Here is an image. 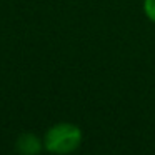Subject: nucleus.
<instances>
[{
    "label": "nucleus",
    "instance_id": "nucleus-1",
    "mask_svg": "<svg viewBox=\"0 0 155 155\" xmlns=\"http://www.w3.org/2000/svg\"><path fill=\"white\" fill-rule=\"evenodd\" d=\"M82 143V132L77 125L64 122L50 127L45 132L44 147L50 153L55 155H68L75 152Z\"/></svg>",
    "mask_w": 155,
    "mask_h": 155
},
{
    "label": "nucleus",
    "instance_id": "nucleus-2",
    "mask_svg": "<svg viewBox=\"0 0 155 155\" xmlns=\"http://www.w3.org/2000/svg\"><path fill=\"white\" fill-rule=\"evenodd\" d=\"M42 147L44 142H40L34 134H22L15 142V150L20 155H38Z\"/></svg>",
    "mask_w": 155,
    "mask_h": 155
},
{
    "label": "nucleus",
    "instance_id": "nucleus-3",
    "mask_svg": "<svg viewBox=\"0 0 155 155\" xmlns=\"http://www.w3.org/2000/svg\"><path fill=\"white\" fill-rule=\"evenodd\" d=\"M143 10L147 14V17L152 22H155V0H145L143 2Z\"/></svg>",
    "mask_w": 155,
    "mask_h": 155
}]
</instances>
